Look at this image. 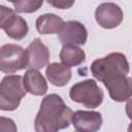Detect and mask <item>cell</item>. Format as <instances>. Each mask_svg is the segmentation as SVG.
Returning a JSON list of instances; mask_svg holds the SVG:
<instances>
[{
  "mask_svg": "<svg viewBox=\"0 0 132 132\" xmlns=\"http://www.w3.org/2000/svg\"><path fill=\"white\" fill-rule=\"evenodd\" d=\"M58 37L63 45L73 44L78 46L86 43L88 38V31L80 22L67 21L64 22L62 29L58 33Z\"/></svg>",
  "mask_w": 132,
  "mask_h": 132,
  "instance_id": "7",
  "label": "cell"
},
{
  "mask_svg": "<svg viewBox=\"0 0 132 132\" xmlns=\"http://www.w3.org/2000/svg\"><path fill=\"white\" fill-rule=\"evenodd\" d=\"M47 3L50 5H53L56 8H60V9H67L70 8L73 4L74 1H65V0H59V1H47Z\"/></svg>",
  "mask_w": 132,
  "mask_h": 132,
  "instance_id": "18",
  "label": "cell"
},
{
  "mask_svg": "<svg viewBox=\"0 0 132 132\" xmlns=\"http://www.w3.org/2000/svg\"><path fill=\"white\" fill-rule=\"evenodd\" d=\"M45 74L48 81L56 87H64L66 86L72 76L71 68L65 66L62 63H51L47 65L45 69Z\"/></svg>",
  "mask_w": 132,
  "mask_h": 132,
  "instance_id": "11",
  "label": "cell"
},
{
  "mask_svg": "<svg viewBox=\"0 0 132 132\" xmlns=\"http://www.w3.org/2000/svg\"><path fill=\"white\" fill-rule=\"evenodd\" d=\"M72 110L58 94L46 95L34 120L35 132H59L69 127Z\"/></svg>",
  "mask_w": 132,
  "mask_h": 132,
  "instance_id": "1",
  "label": "cell"
},
{
  "mask_svg": "<svg viewBox=\"0 0 132 132\" xmlns=\"http://www.w3.org/2000/svg\"><path fill=\"white\" fill-rule=\"evenodd\" d=\"M26 93L21 75L9 74L4 76L0 82V110H15Z\"/></svg>",
  "mask_w": 132,
  "mask_h": 132,
  "instance_id": "3",
  "label": "cell"
},
{
  "mask_svg": "<svg viewBox=\"0 0 132 132\" xmlns=\"http://www.w3.org/2000/svg\"><path fill=\"white\" fill-rule=\"evenodd\" d=\"M64 25L62 18L55 13H44L37 18L35 26L40 34H56L59 33Z\"/></svg>",
  "mask_w": 132,
  "mask_h": 132,
  "instance_id": "12",
  "label": "cell"
},
{
  "mask_svg": "<svg viewBox=\"0 0 132 132\" xmlns=\"http://www.w3.org/2000/svg\"><path fill=\"white\" fill-rule=\"evenodd\" d=\"M27 53L21 45L7 43L0 47V71L12 74L27 68Z\"/></svg>",
  "mask_w": 132,
  "mask_h": 132,
  "instance_id": "5",
  "label": "cell"
},
{
  "mask_svg": "<svg viewBox=\"0 0 132 132\" xmlns=\"http://www.w3.org/2000/svg\"><path fill=\"white\" fill-rule=\"evenodd\" d=\"M102 122L101 113L94 110H76L71 118V123L77 132H97Z\"/></svg>",
  "mask_w": 132,
  "mask_h": 132,
  "instance_id": "8",
  "label": "cell"
},
{
  "mask_svg": "<svg viewBox=\"0 0 132 132\" xmlns=\"http://www.w3.org/2000/svg\"><path fill=\"white\" fill-rule=\"evenodd\" d=\"M26 92L34 96H42L47 92V82L44 76L36 69H28L23 77Z\"/></svg>",
  "mask_w": 132,
  "mask_h": 132,
  "instance_id": "10",
  "label": "cell"
},
{
  "mask_svg": "<svg viewBox=\"0 0 132 132\" xmlns=\"http://www.w3.org/2000/svg\"><path fill=\"white\" fill-rule=\"evenodd\" d=\"M12 5L14 6V9L19 13H31L37 11L43 1H35V0H21V1H11Z\"/></svg>",
  "mask_w": 132,
  "mask_h": 132,
  "instance_id": "15",
  "label": "cell"
},
{
  "mask_svg": "<svg viewBox=\"0 0 132 132\" xmlns=\"http://www.w3.org/2000/svg\"><path fill=\"white\" fill-rule=\"evenodd\" d=\"M0 132H18L14 121L10 118L0 117Z\"/></svg>",
  "mask_w": 132,
  "mask_h": 132,
  "instance_id": "16",
  "label": "cell"
},
{
  "mask_svg": "<svg viewBox=\"0 0 132 132\" xmlns=\"http://www.w3.org/2000/svg\"><path fill=\"white\" fill-rule=\"evenodd\" d=\"M70 98L88 108L98 107L104 98L103 91L94 79H85L74 84L69 91Z\"/></svg>",
  "mask_w": 132,
  "mask_h": 132,
  "instance_id": "4",
  "label": "cell"
},
{
  "mask_svg": "<svg viewBox=\"0 0 132 132\" xmlns=\"http://www.w3.org/2000/svg\"><path fill=\"white\" fill-rule=\"evenodd\" d=\"M27 60L30 69H41L47 65L50 61V51L47 46L39 39L35 38L26 48Z\"/></svg>",
  "mask_w": 132,
  "mask_h": 132,
  "instance_id": "9",
  "label": "cell"
},
{
  "mask_svg": "<svg viewBox=\"0 0 132 132\" xmlns=\"http://www.w3.org/2000/svg\"><path fill=\"white\" fill-rule=\"evenodd\" d=\"M92 75L106 87L121 79L130 71L129 62L123 53H110L103 58L93 61L90 67Z\"/></svg>",
  "mask_w": 132,
  "mask_h": 132,
  "instance_id": "2",
  "label": "cell"
},
{
  "mask_svg": "<svg viewBox=\"0 0 132 132\" xmlns=\"http://www.w3.org/2000/svg\"><path fill=\"white\" fill-rule=\"evenodd\" d=\"M3 30L5 31L8 37L14 40H21L27 35L29 31V27L25 19H23L18 14H14L10 18V20L5 25Z\"/></svg>",
  "mask_w": 132,
  "mask_h": 132,
  "instance_id": "14",
  "label": "cell"
},
{
  "mask_svg": "<svg viewBox=\"0 0 132 132\" xmlns=\"http://www.w3.org/2000/svg\"><path fill=\"white\" fill-rule=\"evenodd\" d=\"M14 14L15 12L11 8L0 4V29H3L10 20V18Z\"/></svg>",
  "mask_w": 132,
  "mask_h": 132,
  "instance_id": "17",
  "label": "cell"
},
{
  "mask_svg": "<svg viewBox=\"0 0 132 132\" xmlns=\"http://www.w3.org/2000/svg\"><path fill=\"white\" fill-rule=\"evenodd\" d=\"M124 14L122 8L112 2H103L95 10V20L104 29H112L121 25Z\"/></svg>",
  "mask_w": 132,
  "mask_h": 132,
  "instance_id": "6",
  "label": "cell"
},
{
  "mask_svg": "<svg viewBox=\"0 0 132 132\" xmlns=\"http://www.w3.org/2000/svg\"><path fill=\"white\" fill-rule=\"evenodd\" d=\"M76 132H77V131H76Z\"/></svg>",
  "mask_w": 132,
  "mask_h": 132,
  "instance_id": "19",
  "label": "cell"
},
{
  "mask_svg": "<svg viewBox=\"0 0 132 132\" xmlns=\"http://www.w3.org/2000/svg\"><path fill=\"white\" fill-rule=\"evenodd\" d=\"M60 60L62 64L68 67H75L80 65L86 60V53L77 45L65 44L60 52Z\"/></svg>",
  "mask_w": 132,
  "mask_h": 132,
  "instance_id": "13",
  "label": "cell"
}]
</instances>
